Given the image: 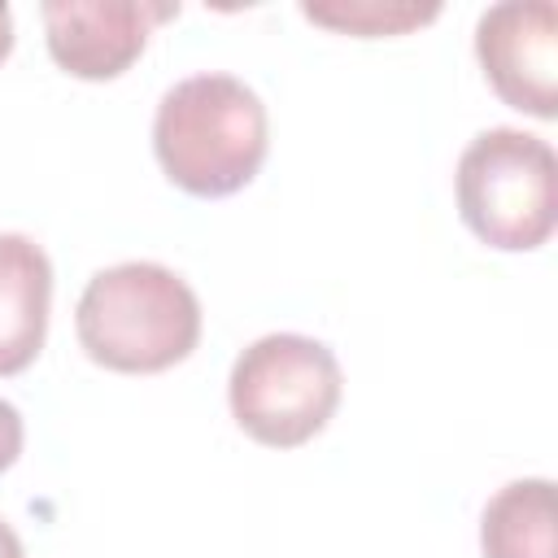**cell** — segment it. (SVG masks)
I'll use <instances>...</instances> for the list:
<instances>
[{"instance_id": "obj_12", "label": "cell", "mask_w": 558, "mask_h": 558, "mask_svg": "<svg viewBox=\"0 0 558 558\" xmlns=\"http://www.w3.org/2000/svg\"><path fill=\"white\" fill-rule=\"evenodd\" d=\"M9 48H13V13H9V4L0 0V61L9 57Z\"/></svg>"}, {"instance_id": "obj_8", "label": "cell", "mask_w": 558, "mask_h": 558, "mask_svg": "<svg viewBox=\"0 0 558 558\" xmlns=\"http://www.w3.org/2000/svg\"><path fill=\"white\" fill-rule=\"evenodd\" d=\"M484 558H558V514L549 480H510L480 514Z\"/></svg>"}, {"instance_id": "obj_10", "label": "cell", "mask_w": 558, "mask_h": 558, "mask_svg": "<svg viewBox=\"0 0 558 558\" xmlns=\"http://www.w3.org/2000/svg\"><path fill=\"white\" fill-rule=\"evenodd\" d=\"M22 414H17V405H9V401H0V471H9L13 462H17V453H22Z\"/></svg>"}, {"instance_id": "obj_11", "label": "cell", "mask_w": 558, "mask_h": 558, "mask_svg": "<svg viewBox=\"0 0 558 558\" xmlns=\"http://www.w3.org/2000/svg\"><path fill=\"white\" fill-rule=\"evenodd\" d=\"M0 558H26V549H22V541H17V532L0 519Z\"/></svg>"}, {"instance_id": "obj_4", "label": "cell", "mask_w": 558, "mask_h": 558, "mask_svg": "<svg viewBox=\"0 0 558 558\" xmlns=\"http://www.w3.org/2000/svg\"><path fill=\"white\" fill-rule=\"evenodd\" d=\"M340 362L336 353L296 331H270L253 340L227 379L231 418L270 449H296L327 427L340 405Z\"/></svg>"}, {"instance_id": "obj_7", "label": "cell", "mask_w": 558, "mask_h": 558, "mask_svg": "<svg viewBox=\"0 0 558 558\" xmlns=\"http://www.w3.org/2000/svg\"><path fill=\"white\" fill-rule=\"evenodd\" d=\"M52 262L17 231L0 235V375L26 371L48 336Z\"/></svg>"}, {"instance_id": "obj_5", "label": "cell", "mask_w": 558, "mask_h": 558, "mask_svg": "<svg viewBox=\"0 0 558 558\" xmlns=\"http://www.w3.org/2000/svg\"><path fill=\"white\" fill-rule=\"evenodd\" d=\"M475 57L510 109L532 118L558 113V9L549 0H501L484 9Z\"/></svg>"}, {"instance_id": "obj_2", "label": "cell", "mask_w": 558, "mask_h": 558, "mask_svg": "<svg viewBox=\"0 0 558 558\" xmlns=\"http://www.w3.org/2000/svg\"><path fill=\"white\" fill-rule=\"evenodd\" d=\"M83 353L122 375H157L201 340V301L161 262H118L96 270L74 305Z\"/></svg>"}, {"instance_id": "obj_3", "label": "cell", "mask_w": 558, "mask_h": 558, "mask_svg": "<svg viewBox=\"0 0 558 558\" xmlns=\"http://www.w3.org/2000/svg\"><path fill=\"white\" fill-rule=\"evenodd\" d=\"M554 179L558 161L549 140L519 126H488L458 157V214L488 248H541L558 218Z\"/></svg>"}, {"instance_id": "obj_1", "label": "cell", "mask_w": 558, "mask_h": 558, "mask_svg": "<svg viewBox=\"0 0 558 558\" xmlns=\"http://www.w3.org/2000/svg\"><path fill=\"white\" fill-rule=\"evenodd\" d=\"M266 105L235 74L179 78L153 113V153L166 179L192 196H231L266 161Z\"/></svg>"}, {"instance_id": "obj_6", "label": "cell", "mask_w": 558, "mask_h": 558, "mask_svg": "<svg viewBox=\"0 0 558 558\" xmlns=\"http://www.w3.org/2000/svg\"><path fill=\"white\" fill-rule=\"evenodd\" d=\"M48 52L78 78H118L148 44L153 26L174 17L179 4L140 0H48L44 9Z\"/></svg>"}, {"instance_id": "obj_9", "label": "cell", "mask_w": 558, "mask_h": 558, "mask_svg": "<svg viewBox=\"0 0 558 558\" xmlns=\"http://www.w3.org/2000/svg\"><path fill=\"white\" fill-rule=\"evenodd\" d=\"M301 13L318 26H331V31H349V35H405L423 22H432L440 13V4H405V0H327V4H314L305 0Z\"/></svg>"}]
</instances>
